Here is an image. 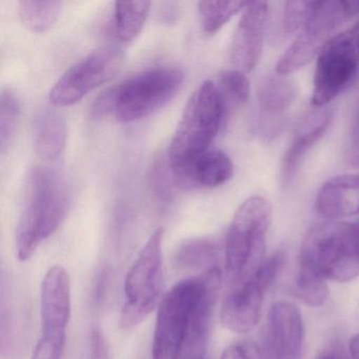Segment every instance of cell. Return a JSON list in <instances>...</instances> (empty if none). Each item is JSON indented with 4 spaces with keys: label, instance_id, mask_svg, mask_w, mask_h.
<instances>
[{
    "label": "cell",
    "instance_id": "cell-7",
    "mask_svg": "<svg viewBox=\"0 0 359 359\" xmlns=\"http://www.w3.org/2000/svg\"><path fill=\"white\" fill-rule=\"evenodd\" d=\"M184 73L172 67H158L138 73L114 86V116L132 123L150 116L165 107L180 91Z\"/></svg>",
    "mask_w": 359,
    "mask_h": 359
},
{
    "label": "cell",
    "instance_id": "cell-29",
    "mask_svg": "<svg viewBox=\"0 0 359 359\" xmlns=\"http://www.w3.org/2000/svg\"><path fill=\"white\" fill-rule=\"evenodd\" d=\"M220 359H262L259 344L238 342L224 348Z\"/></svg>",
    "mask_w": 359,
    "mask_h": 359
},
{
    "label": "cell",
    "instance_id": "cell-24",
    "mask_svg": "<svg viewBox=\"0 0 359 359\" xmlns=\"http://www.w3.org/2000/svg\"><path fill=\"white\" fill-rule=\"evenodd\" d=\"M222 96L226 114L230 110L247 104L250 97V83L245 73L238 70L222 71L215 81Z\"/></svg>",
    "mask_w": 359,
    "mask_h": 359
},
{
    "label": "cell",
    "instance_id": "cell-34",
    "mask_svg": "<svg viewBox=\"0 0 359 359\" xmlns=\"http://www.w3.org/2000/svg\"><path fill=\"white\" fill-rule=\"evenodd\" d=\"M319 359H342L339 355L335 354V353H327L323 354V356L319 357Z\"/></svg>",
    "mask_w": 359,
    "mask_h": 359
},
{
    "label": "cell",
    "instance_id": "cell-17",
    "mask_svg": "<svg viewBox=\"0 0 359 359\" xmlns=\"http://www.w3.org/2000/svg\"><path fill=\"white\" fill-rule=\"evenodd\" d=\"M332 119L333 113L330 109L318 110L304 119L283 156L281 163V180L283 184L287 186L291 184L306 153L325 135Z\"/></svg>",
    "mask_w": 359,
    "mask_h": 359
},
{
    "label": "cell",
    "instance_id": "cell-1",
    "mask_svg": "<svg viewBox=\"0 0 359 359\" xmlns=\"http://www.w3.org/2000/svg\"><path fill=\"white\" fill-rule=\"evenodd\" d=\"M25 198L16 230V253L20 262L30 259L39 245L58 230L69 207L66 182L50 168L32 170Z\"/></svg>",
    "mask_w": 359,
    "mask_h": 359
},
{
    "label": "cell",
    "instance_id": "cell-35",
    "mask_svg": "<svg viewBox=\"0 0 359 359\" xmlns=\"http://www.w3.org/2000/svg\"><path fill=\"white\" fill-rule=\"evenodd\" d=\"M357 214H359V209H358V211H357Z\"/></svg>",
    "mask_w": 359,
    "mask_h": 359
},
{
    "label": "cell",
    "instance_id": "cell-23",
    "mask_svg": "<svg viewBox=\"0 0 359 359\" xmlns=\"http://www.w3.org/2000/svg\"><path fill=\"white\" fill-rule=\"evenodd\" d=\"M248 5L249 1H201L198 13L203 31L214 34Z\"/></svg>",
    "mask_w": 359,
    "mask_h": 359
},
{
    "label": "cell",
    "instance_id": "cell-32",
    "mask_svg": "<svg viewBox=\"0 0 359 359\" xmlns=\"http://www.w3.org/2000/svg\"><path fill=\"white\" fill-rule=\"evenodd\" d=\"M351 159L359 154V102L355 113L354 123H353L352 133H351Z\"/></svg>",
    "mask_w": 359,
    "mask_h": 359
},
{
    "label": "cell",
    "instance_id": "cell-31",
    "mask_svg": "<svg viewBox=\"0 0 359 359\" xmlns=\"http://www.w3.org/2000/svg\"><path fill=\"white\" fill-rule=\"evenodd\" d=\"M329 182L346 192L359 191V174L337 176V177L331 178Z\"/></svg>",
    "mask_w": 359,
    "mask_h": 359
},
{
    "label": "cell",
    "instance_id": "cell-10",
    "mask_svg": "<svg viewBox=\"0 0 359 359\" xmlns=\"http://www.w3.org/2000/svg\"><path fill=\"white\" fill-rule=\"evenodd\" d=\"M123 53L117 46H106L71 66L50 91V102L68 107L83 100L90 91L112 79L123 64Z\"/></svg>",
    "mask_w": 359,
    "mask_h": 359
},
{
    "label": "cell",
    "instance_id": "cell-16",
    "mask_svg": "<svg viewBox=\"0 0 359 359\" xmlns=\"http://www.w3.org/2000/svg\"><path fill=\"white\" fill-rule=\"evenodd\" d=\"M297 94V86L287 76L277 74L264 79L258 91V129L262 136L273 137L278 133L283 127L281 114L293 104Z\"/></svg>",
    "mask_w": 359,
    "mask_h": 359
},
{
    "label": "cell",
    "instance_id": "cell-12",
    "mask_svg": "<svg viewBox=\"0 0 359 359\" xmlns=\"http://www.w3.org/2000/svg\"><path fill=\"white\" fill-rule=\"evenodd\" d=\"M304 340V321L297 306L287 300L274 302L259 344L262 359H300Z\"/></svg>",
    "mask_w": 359,
    "mask_h": 359
},
{
    "label": "cell",
    "instance_id": "cell-33",
    "mask_svg": "<svg viewBox=\"0 0 359 359\" xmlns=\"http://www.w3.org/2000/svg\"><path fill=\"white\" fill-rule=\"evenodd\" d=\"M348 348H350L351 356H352V358L359 359V334H356V335L350 340Z\"/></svg>",
    "mask_w": 359,
    "mask_h": 359
},
{
    "label": "cell",
    "instance_id": "cell-5",
    "mask_svg": "<svg viewBox=\"0 0 359 359\" xmlns=\"http://www.w3.org/2000/svg\"><path fill=\"white\" fill-rule=\"evenodd\" d=\"M271 218L272 208L264 197H250L237 210L224 245V264L233 281L253 274L264 262Z\"/></svg>",
    "mask_w": 359,
    "mask_h": 359
},
{
    "label": "cell",
    "instance_id": "cell-14",
    "mask_svg": "<svg viewBox=\"0 0 359 359\" xmlns=\"http://www.w3.org/2000/svg\"><path fill=\"white\" fill-rule=\"evenodd\" d=\"M269 5L264 1H249L235 30L231 45V62L243 73L253 71L264 49Z\"/></svg>",
    "mask_w": 359,
    "mask_h": 359
},
{
    "label": "cell",
    "instance_id": "cell-4",
    "mask_svg": "<svg viewBox=\"0 0 359 359\" xmlns=\"http://www.w3.org/2000/svg\"><path fill=\"white\" fill-rule=\"evenodd\" d=\"M300 262L310 264L325 279L346 283L359 276V222H330L310 231Z\"/></svg>",
    "mask_w": 359,
    "mask_h": 359
},
{
    "label": "cell",
    "instance_id": "cell-8",
    "mask_svg": "<svg viewBox=\"0 0 359 359\" xmlns=\"http://www.w3.org/2000/svg\"><path fill=\"white\" fill-rule=\"evenodd\" d=\"M356 15H359L357 0L316 1L302 32L277 62L276 74L287 76L310 64L333 39L332 33Z\"/></svg>",
    "mask_w": 359,
    "mask_h": 359
},
{
    "label": "cell",
    "instance_id": "cell-28",
    "mask_svg": "<svg viewBox=\"0 0 359 359\" xmlns=\"http://www.w3.org/2000/svg\"><path fill=\"white\" fill-rule=\"evenodd\" d=\"M285 254L283 252H276L271 255L270 257L264 258L257 270L253 273L254 276L258 279L260 283L266 287V290L274 283L276 277L280 273L285 264Z\"/></svg>",
    "mask_w": 359,
    "mask_h": 359
},
{
    "label": "cell",
    "instance_id": "cell-27",
    "mask_svg": "<svg viewBox=\"0 0 359 359\" xmlns=\"http://www.w3.org/2000/svg\"><path fill=\"white\" fill-rule=\"evenodd\" d=\"M316 210L321 216L331 220L348 215L346 192L332 182H325L317 195Z\"/></svg>",
    "mask_w": 359,
    "mask_h": 359
},
{
    "label": "cell",
    "instance_id": "cell-26",
    "mask_svg": "<svg viewBox=\"0 0 359 359\" xmlns=\"http://www.w3.org/2000/svg\"><path fill=\"white\" fill-rule=\"evenodd\" d=\"M20 117V102L11 90H4L0 96V149L5 153L15 135Z\"/></svg>",
    "mask_w": 359,
    "mask_h": 359
},
{
    "label": "cell",
    "instance_id": "cell-11",
    "mask_svg": "<svg viewBox=\"0 0 359 359\" xmlns=\"http://www.w3.org/2000/svg\"><path fill=\"white\" fill-rule=\"evenodd\" d=\"M70 318V276L62 266H52L41 283V336L36 344L65 351Z\"/></svg>",
    "mask_w": 359,
    "mask_h": 359
},
{
    "label": "cell",
    "instance_id": "cell-2",
    "mask_svg": "<svg viewBox=\"0 0 359 359\" xmlns=\"http://www.w3.org/2000/svg\"><path fill=\"white\" fill-rule=\"evenodd\" d=\"M222 273L217 266L201 276L176 283L167 292L157 311L152 359H180L186 350L195 313L211 290L220 287Z\"/></svg>",
    "mask_w": 359,
    "mask_h": 359
},
{
    "label": "cell",
    "instance_id": "cell-22",
    "mask_svg": "<svg viewBox=\"0 0 359 359\" xmlns=\"http://www.w3.org/2000/svg\"><path fill=\"white\" fill-rule=\"evenodd\" d=\"M294 294L309 306H321L329 295L327 279L310 264L299 262Z\"/></svg>",
    "mask_w": 359,
    "mask_h": 359
},
{
    "label": "cell",
    "instance_id": "cell-3",
    "mask_svg": "<svg viewBox=\"0 0 359 359\" xmlns=\"http://www.w3.org/2000/svg\"><path fill=\"white\" fill-rule=\"evenodd\" d=\"M226 112L215 81H205L193 92L168 151L170 169L180 167L209 150Z\"/></svg>",
    "mask_w": 359,
    "mask_h": 359
},
{
    "label": "cell",
    "instance_id": "cell-30",
    "mask_svg": "<svg viewBox=\"0 0 359 359\" xmlns=\"http://www.w3.org/2000/svg\"><path fill=\"white\" fill-rule=\"evenodd\" d=\"M90 348H91V359H109L106 341L100 329H94L92 331Z\"/></svg>",
    "mask_w": 359,
    "mask_h": 359
},
{
    "label": "cell",
    "instance_id": "cell-9",
    "mask_svg": "<svg viewBox=\"0 0 359 359\" xmlns=\"http://www.w3.org/2000/svg\"><path fill=\"white\" fill-rule=\"evenodd\" d=\"M359 69V20L333 36L317 60L311 104L323 108L354 81Z\"/></svg>",
    "mask_w": 359,
    "mask_h": 359
},
{
    "label": "cell",
    "instance_id": "cell-20",
    "mask_svg": "<svg viewBox=\"0 0 359 359\" xmlns=\"http://www.w3.org/2000/svg\"><path fill=\"white\" fill-rule=\"evenodd\" d=\"M62 6L58 0H22L18 3V14L31 32L45 33L57 22Z\"/></svg>",
    "mask_w": 359,
    "mask_h": 359
},
{
    "label": "cell",
    "instance_id": "cell-25",
    "mask_svg": "<svg viewBox=\"0 0 359 359\" xmlns=\"http://www.w3.org/2000/svg\"><path fill=\"white\" fill-rule=\"evenodd\" d=\"M316 1H287L283 4L278 24H277L276 36L279 39H287L290 35L304 28V25L314 11Z\"/></svg>",
    "mask_w": 359,
    "mask_h": 359
},
{
    "label": "cell",
    "instance_id": "cell-21",
    "mask_svg": "<svg viewBox=\"0 0 359 359\" xmlns=\"http://www.w3.org/2000/svg\"><path fill=\"white\" fill-rule=\"evenodd\" d=\"M218 249L213 241L192 238L180 243L173 255V266L178 270L215 268Z\"/></svg>",
    "mask_w": 359,
    "mask_h": 359
},
{
    "label": "cell",
    "instance_id": "cell-6",
    "mask_svg": "<svg viewBox=\"0 0 359 359\" xmlns=\"http://www.w3.org/2000/svg\"><path fill=\"white\" fill-rule=\"evenodd\" d=\"M163 235V228L155 230L128 271L123 287L126 302L121 315L123 329L140 325L161 304Z\"/></svg>",
    "mask_w": 359,
    "mask_h": 359
},
{
    "label": "cell",
    "instance_id": "cell-18",
    "mask_svg": "<svg viewBox=\"0 0 359 359\" xmlns=\"http://www.w3.org/2000/svg\"><path fill=\"white\" fill-rule=\"evenodd\" d=\"M67 142L66 121L53 109H43L35 117L34 147L43 161L57 158Z\"/></svg>",
    "mask_w": 359,
    "mask_h": 359
},
{
    "label": "cell",
    "instance_id": "cell-15",
    "mask_svg": "<svg viewBox=\"0 0 359 359\" xmlns=\"http://www.w3.org/2000/svg\"><path fill=\"white\" fill-rule=\"evenodd\" d=\"M232 161L226 153L208 150L180 167L171 169L176 186L184 190L213 189L233 176Z\"/></svg>",
    "mask_w": 359,
    "mask_h": 359
},
{
    "label": "cell",
    "instance_id": "cell-13",
    "mask_svg": "<svg viewBox=\"0 0 359 359\" xmlns=\"http://www.w3.org/2000/svg\"><path fill=\"white\" fill-rule=\"evenodd\" d=\"M266 287L254 274L233 281L222 302L220 320L229 331L248 333L262 318Z\"/></svg>",
    "mask_w": 359,
    "mask_h": 359
},
{
    "label": "cell",
    "instance_id": "cell-19",
    "mask_svg": "<svg viewBox=\"0 0 359 359\" xmlns=\"http://www.w3.org/2000/svg\"><path fill=\"white\" fill-rule=\"evenodd\" d=\"M151 3L142 1H116L114 4V33L123 43L133 41L142 32Z\"/></svg>",
    "mask_w": 359,
    "mask_h": 359
}]
</instances>
